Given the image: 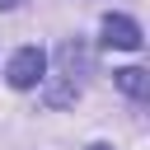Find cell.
Returning a JSON list of instances; mask_svg holds the SVG:
<instances>
[{"mask_svg":"<svg viewBox=\"0 0 150 150\" xmlns=\"http://www.w3.org/2000/svg\"><path fill=\"white\" fill-rule=\"evenodd\" d=\"M42 70H47V56L38 52V47H23V52H14V61H9V84L14 89H33L38 80H42Z\"/></svg>","mask_w":150,"mask_h":150,"instance_id":"1","label":"cell"},{"mask_svg":"<svg viewBox=\"0 0 150 150\" xmlns=\"http://www.w3.org/2000/svg\"><path fill=\"white\" fill-rule=\"evenodd\" d=\"M89 150H108V145H89Z\"/></svg>","mask_w":150,"mask_h":150,"instance_id":"5","label":"cell"},{"mask_svg":"<svg viewBox=\"0 0 150 150\" xmlns=\"http://www.w3.org/2000/svg\"><path fill=\"white\" fill-rule=\"evenodd\" d=\"M14 5H19V0H0V9H14Z\"/></svg>","mask_w":150,"mask_h":150,"instance_id":"4","label":"cell"},{"mask_svg":"<svg viewBox=\"0 0 150 150\" xmlns=\"http://www.w3.org/2000/svg\"><path fill=\"white\" fill-rule=\"evenodd\" d=\"M112 80H117V89L131 94V98H145V94H150V80H145L141 66H122V70H112Z\"/></svg>","mask_w":150,"mask_h":150,"instance_id":"3","label":"cell"},{"mask_svg":"<svg viewBox=\"0 0 150 150\" xmlns=\"http://www.w3.org/2000/svg\"><path fill=\"white\" fill-rule=\"evenodd\" d=\"M141 28L127 19V14H108L103 19V47H117V52H141Z\"/></svg>","mask_w":150,"mask_h":150,"instance_id":"2","label":"cell"}]
</instances>
